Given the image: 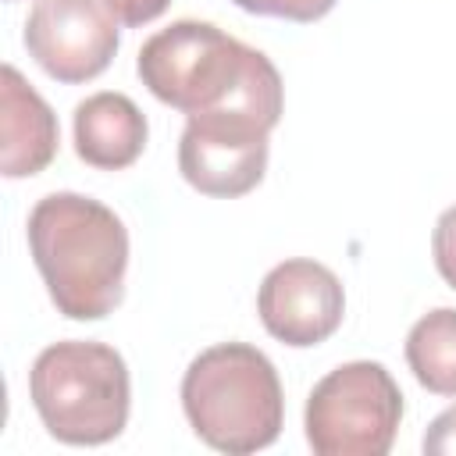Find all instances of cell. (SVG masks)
<instances>
[{"instance_id":"1","label":"cell","mask_w":456,"mask_h":456,"mask_svg":"<svg viewBox=\"0 0 456 456\" xmlns=\"http://www.w3.org/2000/svg\"><path fill=\"white\" fill-rule=\"evenodd\" d=\"M135 71L160 103L185 118L249 114L274 128L285 107L281 75L271 57L196 18L153 32L139 50Z\"/></svg>"},{"instance_id":"2","label":"cell","mask_w":456,"mask_h":456,"mask_svg":"<svg viewBox=\"0 0 456 456\" xmlns=\"http://www.w3.org/2000/svg\"><path fill=\"white\" fill-rule=\"evenodd\" d=\"M25 232L57 314L100 321L121 303L128 232L107 203L82 192H50L32 207Z\"/></svg>"},{"instance_id":"3","label":"cell","mask_w":456,"mask_h":456,"mask_svg":"<svg viewBox=\"0 0 456 456\" xmlns=\"http://www.w3.org/2000/svg\"><path fill=\"white\" fill-rule=\"evenodd\" d=\"M182 410L192 431L217 452L267 449L285 424V395L274 363L249 342L203 349L182 378Z\"/></svg>"},{"instance_id":"4","label":"cell","mask_w":456,"mask_h":456,"mask_svg":"<svg viewBox=\"0 0 456 456\" xmlns=\"http://www.w3.org/2000/svg\"><path fill=\"white\" fill-rule=\"evenodd\" d=\"M43 428L64 445L114 442L128 424V367L114 346L68 338L46 346L28 370Z\"/></svg>"},{"instance_id":"5","label":"cell","mask_w":456,"mask_h":456,"mask_svg":"<svg viewBox=\"0 0 456 456\" xmlns=\"http://www.w3.org/2000/svg\"><path fill=\"white\" fill-rule=\"evenodd\" d=\"M403 420V392L385 363L353 360L328 370L303 413L317 456H385Z\"/></svg>"},{"instance_id":"6","label":"cell","mask_w":456,"mask_h":456,"mask_svg":"<svg viewBox=\"0 0 456 456\" xmlns=\"http://www.w3.org/2000/svg\"><path fill=\"white\" fill-rule=\"evenodd\" d=\"M267 135L271 125L249 114H196L178 142V171L203 196H246L267 171Z\"/></svg>"},{"instance_id":"7","label":"cell","mask_w":456,"mask_h":456,"mask_svg":"<svg viewBox=\"0 0 456 456\" xmlns=\"http://www.w3.org/2000/svg\"><path fill=\"white\" fill-rule=\"evenodd\" d=\"M25 50L64 86L89 82L118 53V18L103 0H36L25 18Z\"/></svg>"},{"instance_id":"8","label":"cell","mask_w":456,"mask_h":456,"mask_svg":"<svg viewBox=\"0 0 456 456\" xmlns=\"http://www.w3.org/2000/svg\"><path fill=\"white\" fill-rule=\"evenodd\" d=\"M256 314L271 338L306 349L331 338L346 314V292L331 267L292 256L274 264L256 292Z\"/></svg>"},{"instance_id":"9","label":"cell","mask_w":456,"mask_h":456,"mask_svg":"<svg viewBox=\"0 0 456 456\" xmlns=\"http://www.w3.org/2000/svg\"><path fill=\"white\" fill-rule=\"evenodd\" d=\"M0 125H4V157L0 167L7 178H28L39 175L53 157L61 142L57 118L50 103L21 78L14 64H4L0 71Z\"/></svg>"},{"instance_id":"10","label":"cell","mask_w":456,"mask_h":456,"mask_svg":"<svg viewBox=\"0 0 456 456\" xmlns=\"http://www.w3.org/2000/svg\"><path fill=\"white\" fill-rule=\"evenodd\" d=\"M146 114L125 93H93L75 107V153L100 171H121L146 150Z\"/></svg>"},{"instance_id":"11","label":"cell","mask_w":456,"mask_h":456,"mask_svg":"<svg viewBox=\"0 0 456 456\" xmlns=\"http://www.w3.org/2000/svg\"><path fill=\"white\" fill-rule=\"evenodd\" d=\"M406 363L428 392L456 395V310L452 306H438L410 328Z\"/></svg>"},{"instance_id":"12","label":"cell","mask_w":456,"mask_h":456,"mask_svg":"<svg viewBox=\"0 0 456 456\" xmlns=\"http://www.w3.org/2000/svg\"><path fill=\"white\" fill-rule=\"evenodd\" d=\"M235 7L264 18H285V21H317L324 18L338 0H232Z\"/></svg>"},{"instance_id":"13","label":"cell","mask_w":456,"mask_h":456,"mask_svg":"<svg viewBox=\"0 0 456 456\" xmlns=\"http://www.w3.org/2000/svg\"><path fill=\"white\" fill-rule=\"evenodd\" d=\"M431 253H435V267H438V274L456 289V207L442 210V217L435 221V232H431Z\"/></svg>"},{"instance_id":"14","label":"cell","mask_w":456,"mask_h":456,"mask_svg":"<svg viewBox=\"0 0 456 456\" xmlns=\"http://www.w3.org/2000/svg\"><path fill=\"white\" fill-rule=\"evenodd\" d=\"M424 452H431V456H452L456 452V406L442 410L428 424V431H424Z\"/></svg>"},{"instance_id":"15","label":"cell","mask_w":456,"mask_h":456,"mask_svg":"<svg viewBox=\"0 0 456 456\" xmlns=\"http://www.w3.org/2000/svg\"><path fill=\"white\" fill-rule=\"evenodd\" d=\"M110 7V14L121 21V25H150L153 18H160L167 11L171 0H103Z\"/></svg>"}]
</instances>
